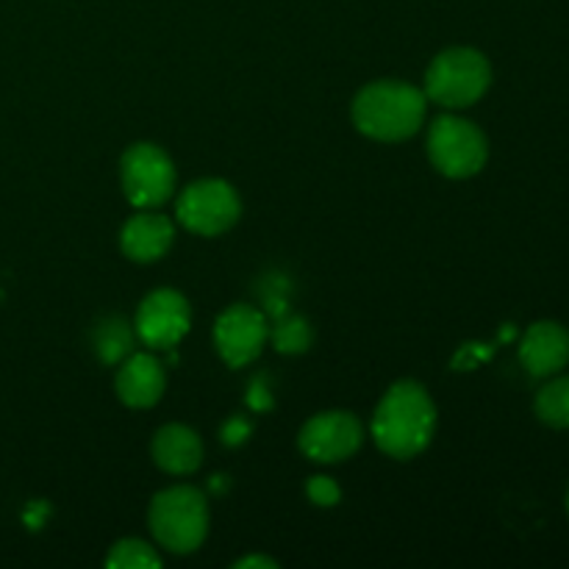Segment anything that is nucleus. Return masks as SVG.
Segmentation results:
<instances>
[{"instance_id": "obj_1", "label": "nucleus", "mask_w": 569, "mask_h": 569, "mask_svg": "<svg viewBox=\"0 0 569 569\" xmlns=\"http://www.w3.org/2000/svg\"><path fill=\"white\" fill-rule=\"evenodd\" d=\"M378 450L389 459H417L437 431V406L420 381H398L383 392L370 422Z\"/></svg>"}, {"instance_id": "obj_2", "label": "nucleus", "mask_w": 569, "mask_h": 569, "mask_svg": "<svg viewBox=\"0 0 569 569\" xmlns=\"http://www.w3.org/2000/svg\"><path fill=\"white\" fill-rule=\"evenodd\" d=\"M428 98L422 89L406 81H372L361 89L350 106V117L359 133L376 142H406L426 122Z\"/></svg>"}, {"instance_id": "obj_3", "label": "nucleus", "mask_w": 569, "mask_h": 569, "mask_svg": "<svg viewBox=\"0 0 569 569\" xmlns=\"http://www.w3.org/2000/svg\"><path fill=\"white\" fill-rule=\"evenodd\" d=\"M148 526L156 542L176 556H189L209 537V500L194 487H167L150 500Z\"/></svg>"}, {"instance_id": "obj_4", "label": "nucleus", "mask_w": 569, "mask_h": 569, "mask_svg": "<svg viewBox=\"0 0 569 569\" xmlns=\"http://www.w3.org/2000/svg\"><path fill=\"white\" fill-rule=\"evenodd\" d=\"M492 87V64L476 48H448L426 70V98L442 109H467Z\"/></svg>"}, {"instance_id": "obj_5", "label": "nucleus", "mask_w": 569, "mask_h": 569, "mask_svg": "<svg viewBox=\"0 0 569 569\" xmlns=\"http://www.w3.org/2000/svg\"><path fill=\"white\" fill-rule=\"evenodd\" d=\"M428 159L439 176L465 181L487 167L489 139L472 120L442 114L428 128Z\"/></svg>"}, {"instance_id": "obj_6", "label": "nucleus", "mask_w": 569, "mask_h": 569, "mask_svg": "<svg viewBox=\"0 0 569 569\" xmlns=\"http://www.w3.org/2000/svg\"><path fill=\"white\" fill-rule=\"evenodd\" d=\"M242 214L239 192L222 178H200L176 200V220L198 237H220L231 231Z\"/></svg>"}, {"instance_id": "obj_7", "label": "nucleus", "mask_w": 569, "mask_h": 569, "mask_svg": "<svg viewBox=\"0 0 569 569\" xmlns=\"http://www.w3.org/2000/svg\"><path fill=\"white\" fill-rule=\"evenodd\" d=\"M122 194L137 209H159L176 192V164L153 142H137L120 159Z\"/></svg>"}, {"instance_id": "obj_8", "label": "nucleus", "mask_w": 569, "mask_h": 569, "mask_svg": "<svg viewBox=\"0 0 569 569\" xmlns=\"http://www.w3.org/2000/svg\"><path fill=\"white\" fill-rule=\"evenodd\" d=\"M189 326H192L189 300L170 287L144 295L133 317V333L150 350L178 348V342L189 333Z\"/></svg>"}, {"instance_id": "obj_9", "label": "nucleus", "mask_w": 569, "mask_h": 569, "mask_svg": "<svg viewBox=\"0 0 569 569\" xmlns=\"http://www.w3.org/2000/svg\"><path fill=\"white\" fill-rule=\"evenodd\" d=\"M270 339V320L261 309L250 303H233L217 317L214 348L228 367L253 365Z\"/></svg>"}, {"instance_id": "obj_10", "label": "nucleus", "mask_w": 569, "mask_h": 569, "mask_svg": "<svg viewBox=\"0 0 569 569\" xmlns=\"http://www.w3.org/2000/svg\"><path fill=\"white\" fill-rule=\"evenodd\" d=\"M365 428L350 411H320L303 422L298 433L300 453L320 465H339L359 453Z\"/></svg>"}, {"instance_id": "obj_11", "label": "nucleus", "mask_w": 569, "mask_h": 569, "mask_svg": "<svg viewBox=\"0 0 569 569\" xmlns=\"http://www.w3.org/2000/svg\"><path fill=\"white\" fill-rule=\"evenodd\" d=\"M117 398L128 406V409H150L161 400L167 389V376L161 361L153 353H137L117 365L114 376Z\"/></svg>"}, {"instance_id": "obj_12", "label": "nucleus", "mask_w": 569, "mask_h": 569, "mask_svg": "<svg viewBox=\"0 0 569 569\" xmlns=\"http://www.w3.org/2000/svg\"><path fill=\"white\" fill-rule=\"evenodd\" d=\"M569 361V333L553 320H539L522 333L520 365L531 378H550Z\"/></svg>"}, {"instance_id": "obj_13", "label": "nucleus", "mask_w": 569, "mask_h": 569, "mask_svg": "<svg viewBox=\"0 0 569 569\" xmlns=\"http://www.w3.org/2000/svg\"><path fill=\"white\" fill-rule=\"evenodd\" d=\"M176 242V226L170 217L153 209H139L120 231V250L137 264L159 261Z\"/></svg>"}, {"instance_id": "obj_14", "label": "nucleus", "mask_w": 569, "mask_h": 569, "mask_svg": "<svg viewBox=\"0 0 569 569\" xmlns=\"http://www.w3.org/2000/svg\"><path fill=\"white\" fill-rule=\"evenodd\" d=\"M150 456L167 476H192L203 465V442H200L198 431H192L189 426L170 422L156 431L153 442H150Z\"/></svg>"}, {"instance_id": "obj_15", "label": "nucleus", "mask_w": 569, "mask_h": 569, "mask_svg": "<svg viewBox=\"0 0 569 569\" xmlns=\"http://www.w3.org/2000/svg\"><path fill=\"white\" fill-rule=\"evenodd\" d=\"M137 333L133 326L120 315H106L92 328V350L100 365L117 367L126 356L133 353Z\"/></svg>"}, {"instance_id": "obj_16", "label": "nucleus", "mask_w": 569, "mask_h": 569, "mask_svg": "<svg viewBox=\"0 0 569 569\" xmlns=\"http://www.w3.org/2000/svg\"><path fill=\"white\" fill-rule=\"evenodd\" d=\"M270 342L278 353L300 356L315 342V331H311V322L306 317L287 311V315L270 320Z\"/></svg>"}, {"instance_id": "obj_17", "label": "nucleus", "mask_w": 569, "mask_h": 569, "mask_svg": "<svg viewBox=\"0 0 569 569\" xmlns=\"http://www.w3.org/2000/svg\"><path fill=\"white\" fill-rule=\"evenodd\" d=\"M533 409L545 426L559 428V431L569 428V376H550V381L537 392Z\"/></svg>"}, {"instance_id": "obj_18", "label": "nucleus", "mask_w": 569, "mask_h": 569, "mask_svg": "<svg viewBox=\"0 0 569 569\" xmlns=\"http://www.w3.org/2000/svg\"><path fill=\"white\" fill-rule=\"evenodd\" d=\"M106 567L111 569H159L161 556L156 548H150L142 539H120L111 545L109 556H106Z\"/></svg>"}, {"instance_id": "obj_19", "label": "nucleus", "mask_w": 569, "mask_h": 569, "mask_svg": "<svg viewBox=\"0 0 569 569\" xmlns=\"http://www.w3.org/2000/svg\"><path fill=\"white\" fill-rule=\"evenodd\" d=\"M306 495H309L311 503L320 506V509H333V506L342 500V489H339V483L328 476L309 478V483H306Z\"/></svg>"}, {"instance_id": "obj_20", "label": "nucleus", "mask_w": 569, "mask_h": 569, "mask_svg": "<svg viewBox=\"0 0 569 569\" xmlns=\"http://www.w3.org/2000/svg\"><path fill=\"white\" fill-rule=\"evenodd\" d=\"M250 433H253V426H250V422L244 420V417H239V415L228 417V420L222 422V428H220V439H222V445H226V448H239V445L248 442Z\"/></svg>"}, {"instance_id": "obj_21", "label": "nucleus", "mask_w": 569, "mask_h": 569, "mask_svg": "<svg viewBox=\"0 0 569 569\" xmlns=\"http://www.w3.org/2000/svg\"><path fill=\"white\" fill-rule=\"evenodd\" d=\"M272 392H270V383H267L264 376H256L253 383L248 387V406L253 411H270L272 409Z\"/></svg>"}, {"instance_id": "obj_22", "label": "nucleus", "mask_w": 569, "mask_h": 569, "mask_svg": "<svg viewBox=\"0 0 569 569\" xmlns=\"http://www.w3.org/2000/svg\"><path fill=\"white\" fill-rule=\"evenodd\" d=\"M489 353H492V350H478V345H465V348L459 350V356H456L453 367H461V370H470V367H476L478 361L489 359Z\"/></svg>"}, {"instance_id": "obj_23", "label": "nucleus", "mask_w": 569, "mask_h": 569, "mask_svg": "<svg viewBox=\"0 0 569 569\" xmlns=\"http://www.w3.org/2000/svg\"><path fill=\"white\" fill-rule=\"evenodd\" d=\"M233 567H237V569H276L278 561H272L270 556L250 553V556H244V559L233 561Z\"/></svg>"}, {"instance_id": "obj_24", "label": "nucleus", "mask_w": 569, "mask_h": 569, "mask_svg": "<svg viewBox=\"0 0 569 569\" xmlns=\"http://www.w3.org/2000/svg\"><path fill=\"white\" fill-rule=\"evenodd\" d=\"M209 487L214 489V492H222V489L228 487V478H226V476H214V478H211V483H209Z\"/></svg>"}, {"instance_id": "obj_25", "label": "nucleus", "mask_w": 569, "mask_h": 569, "mask_svg": "<svg viewBox=\"0 0 569 569\" xmlns=\"http://www.w3.org/2000/svg\"><path fill=\"white\" fill-rule=\"evenodd\" d=\"M567 515H569V489H567Z\"/></svg>"}]
</instances>
